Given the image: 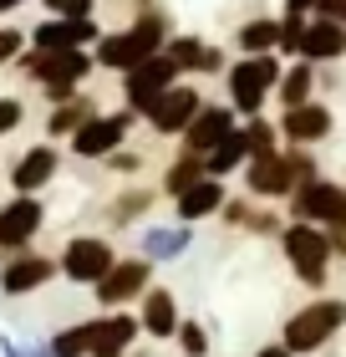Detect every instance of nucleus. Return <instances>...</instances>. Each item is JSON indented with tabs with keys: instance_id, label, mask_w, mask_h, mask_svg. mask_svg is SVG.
I'll return each mask as SVG.
<instances>
[{
	"instance_id": "obj_28",
	"label": "nucleus",
	"mask_w": 346,
	"mask_h": 357,
	"mask_svg": "<svg viewBox=\"0 0 346 357\" xmlns=\"http://www.w3.org/2000/svg\"><path fill=\"white\" fill-rule=\"evenodd\" d=\"M199 178H209V164H204V153H189V149H178V158L168 169H163V194H189Z\"/></svg>"
},
{
	"instance_id": "obj_26",
	"label": "nucleus",
	"mask_w": 346,
	"mask_h": 357,
	"mask_svg": "<svg viewBox=\"0 0 346 357\" xmlns=\"http://www.w3.org/2000/svg\"><path fill=\"white\" fill-rule=\"evenodd\" d=\"M235 46L239 56H265V52H280V21L275 15H255L235 31Z\"/></svg>"
},
{
	"instance_id": "obj_43",
	"label": "nucleus",
	"mask_w": 346,
	"mask_h": 357,
	"mask_svg": "<svg viewBox=\"0 0 346 357\" xmlns=\"http://www.w3.org/2000/svg\"><path fill=\"white\" fill-rule=\"evenodd\" d=\"M0 352H6V357H31L26 347H15V342H10V337H0Z\"/></svg>"
},
{
	"instance_id": "obj_1",
	"label": "nucleus",
	"mask_w": 346,
	"mask_h": 357,
	"mask_svg": "<svg viewBox=\"0 0 346 357\" xmlns=\"http://www.w3.org/2000/svg\"><path fill=\"white\" fill-rule=\"evenodd\" d=\"M168 36H173V31H168V15H163L158 6H148L127 31H107V36L97 41L92 56H97V67H102V72H118V77H123V72H133L138 61L158 56L163 46H168Z\"/></svg>"
},
{
	"instance_id": "obj_4",
	"label": "nucleus",
	"mask_w": 346,
	"mask_h": 357,
	"mask_svg": "<svg viewBox=\"0 0 346 357\" xmlns=\"http://www.w3.org/2000/svg\"><path fill=\"white\" fill-rule=\"evenodd\" d=\"M346 327V296H310L301 312L285 317V327H280V342H285L295 357H310L321 352L331 337Z\"/></svg>"
},
{
	"instance_id": "obj_46",
	"label": "nucleus",
	"mask_w": 346,
	"mask_h": 357,
	"mask_svg": "<svg viewBox=\"0 0 346 357\" xmlns=\"http://www.w3.org/2000/svg\"><path fill=\"white\" fill-rule=\"evenodd\" d=\"M31 357H52V347H36V352H31Z\"/></svg>"
},
{
	"instance_id": "obj_25",
	"label": "nucleus",
	"mask_w": 346,
	"mask_h": 357,
	"mask_svg": "<svg viewBox=\"0 0 346 357\" xmlns=\"http://www.w3.org/2000/svg\"><path fill=\"white\" fill-rule=\"evenodd\" d=\"M316 61H306V56H295L290 67H285V77H280V87H275V97H280V107H301V102H310V92H316Z\"/></svg>"
},
{
	"instance_id": "obj_36",
	"label": "nucleus",
	"mask_w": 346,
	"mask_h": 357,
	"mask_svg": "<svg viewBox=\"0 0 346 357\" xmlns=\"http://www.w3.org/2000/svg\"><path fill=\"white\" fill-rule=\"evenodd\" d=\"M26 46H31V31H21V26H0V67L21 61Z\"/></svg>"
},
{
	"instance_id": "obj_35",
	"label": "nucleus",
	"mask_w": 346,
	"mask_h": 357,
	"mask_svg": "<svg viewBox=\"0 0 346 357\" xmlns=\"http://www.w3.org/2000/svg\"><path fill=\"white\" fill-rule=\"evenodd\" d=\"M178 352L184 357H209V332H204V321H178Z\"/></svg>"
},
{
	"instance_id": "obj_47",
	"label": "nucleus",
	"mask_w": 346,
	"mask_h": 357,
	"mask_svg": "<svg viewBox=\"0 0 346 357\" xmlns=\"http://www.w3.org/2000/svg\"><path fill=\"white\" fill-rule=\"evenodd\" d=\"M41 6H46V10H52V6H56V0H41Z\"/></svg>"
},
{
	"instance_id": "obj_18",
	"label": "nucleus",
	"mask_w": 346,
	"mask_h": 357,
	"mask_svg": "<svg viewBox=\"0 0 346 357\" xmlns=\"http://www.w3.org/2000/svg\"><path fill=\"white\" fill-rule=\"evenodd\" d=\"M235 128H239V112L229 107V102H204L199 118H194L189 133H184V149H189V153H209V149H219Z\"/></svg>"
},
{
	"instance_id": "obj_41",
	"label": "nucleus",
	"mask_w": 346,
	"mask_h": 357,
	"mask_svg": "<svg viewBox=\"0 0 346 357\" xmlns=\"http://www.w3.org/2000/svg\"><path fill=\"white\" fill-rule=\"evenodd\" d=\"M285 15H316V0H285Z\"/></svg>"
},
{
	"instance_id": "obj_11",
	"label": "nucleus",
	"mask_w": 346,
	"mask_h": 357,
	"mask_svg": "<svg viewBox=\"0 0 346 357\" xmlns=\"http://www.w3.org/2000/svg\"><path fill=\"white\" fill-rule=\"evenodd\" d=\"M199 107H204V92H199V87H194V82H173L153 107L143 112V123L153 128L158 138H184L189 123L199 118Z\"/></svg>"
},
{
	"instance_id": "obj_32",
	"label": "nucleus",
	"mask_w": 346,
	"mask_h": 357,
	"mask_svg": "<svg viewBox=\"0 0 346 357\" xmlns=\"http://www.w3.org/2000/svg\"><path fill=\"white\" fill-rule=\"evenodd\" d=\"M148 209H153V189H127V194H118V199H112V209H107V220L112 225H133V220H143Z\"/></svg>"
},
{
	"instance_id": "obj_2",
	"label": "nucleus",
	"mask_w": 346,
	"mask_h": 357,
	"mask_svg": "<svg viewBox=\"0 0 346 357\" xmlns=\"http://www.w3.org/2000/svg\"><path fill=\"white\" fill-rule=\"evenodd\" d=\"M31 82L41 87V97L46 102H67V97H77L81 92V82L92 77V67H97V56L87 52V46H67V52H41V46H26V56L15 61Z\"/></svg>"
},
{
	"instance_id": "obj_37",
	"label": "nucleus",
	"mask_w": 346,
	"mask_h": 357,
	"mask_svg": "<svg viewBox=\"0 0 346 357\" xmlns=\"http://www.w3.org/2000/svg\"><path fill=\"white\" fill-rule=\"evenodd\" d=\"M21 123H26V102H21L15 92H6V97H0V138L15 133Z\"/></svg>"
},
{
	"instance_id": "obj_30",
	"label": "nucleus",
	"mask_w": 346,
	"mask_h": 357,
	"mask_svg": "<svg viewBox=\"0 0 346 357\" xmlns=\"http://www.w3.org/2000/svg\"><path fill=\"white\" fill-rule=\"evenodd\" d=\"M46 347H52V357H92V321H72V327H61Z\"/></svg>"
},
{
	"instance_id": "obj_39",
	"label": "nucleus",
	"mask_w": 346,
	"mask_h": 357,
	"mask_svg": "<svg viewBox=\"0 0 346 357\" xmlns=\"http://www.w3.org/2000/svg\"><path fill=\"white\" fill-rule=\"evenodd\" d=\"M52 15H67V21H87V15H97V0H56Z\"/></svg>"
},
{
	"instance_id": "obj_22",
	"label": "nucleus",
	"mask_w": 346,
	"mask_h": 357,
	"mask_svg": "<svg viewBox=\"0 0 346 357\" xmlns=\"http://www.w3.org/2000/svg\"><path fill=\"white\" fill-rule=\"evenodd\" d=\"M301 56L316 61V67H321V61H341L346 56V26L336 21V15H310Z\"/></svg>"
},
{
	"instance_id": "obj_21",
	"label": "nucleus",
	"mask_w": 346,
	"mask_h": 357,
	"mask_svg": "<svg viewBox=\"0 0 346 357\" xmlns=\"http://www.w3.org/2000/svg\"><path fill=\"white\" fill-rule=\"evenodd\" d=\"M229 204V189H224V178H199L189 194H178L173 199V215H178V225H199V220H209V215H219V209Z\"/></svg>"
},
{
	"instance_id": "obj_8",
	"label": "nucleus",
	"mask_w": 346,
	"mask_h": 357,
	"mask_svg": "<svg viewBox=\"0 0 346 357\" xmlns=\"http://www.w3.org/2000/svg\"><path fill=\"white\" fill-rule=\"evenodd\" d=\"M173 82H184V72H178V61L168 56V52H158V56H148V61H138L133 72H123V107H133L138 118L148 107L158 102L163 92H168Z\"/></svg>"
},
{
	"instance_id": "obj_6",
	"label": "nucleus",
	"mask_w": 346,
	"mask_h": 357,
	"mask_svg": "<svg viewBox=\"0 0 346 357\" xmlns=\"http://www.w3.org/2000/svg\"><path fill=\"white\" fill-rule=\"evenodd\" d=\"M280 250H285V266L301 275V286H326L331 281V235H326V225H306V220H290L285 230H280Z\"/></svg>"
},
{
	"instance_id": "obj_34",
	"label": "nucleus",
	"mask_w": 346,
	"mask_h": 357,
	"mask_svg": "<svg viewBox=\"0 0 346 357\" xmlns=\"http://www.w3.org/2000/svg\"><path fill=\"white\" fill-rule=\"evenodd\" d=\"M310 15H280V56H301Z\"/></svg>"
},
{
	"instance_id": "obj_9",
	"label": "nucleus",
	"mask_w": 346,
	"mask_h": 357,
	"mask_svg": "<svg viewBox=\"0 0 346 357\" xmlns=\"http://www.w3.org/2000/svg\"><path fill=\"white\" fill-rule=\"evenodd\" d=\"M148 286H153V261L138 250V255H118V266H112L92 291H97V306H107V312H123V306L143 301Z\"/></svg>"
},
{
	"instance_id": "obj_20",
	"label": "nucleus",
	"mask_w": 346,
	"mask_h": 357,
	"mask_svg": "<svg viewBox=\"0 0 346 357\" xmlns=\"http://www.w3.org/2000/svg\"><path fill=\"white\" fill-rule=\"evenodd\" d=\"M138 321H143V337H153V342H173L178 337V296L168 286H148L143 301H138Z\"/></svg>"
},
{
	"instance_id": "obj_16",
	"label": "nucleus",
	"mask_w": 346,
	"mask_h": 357,
	"mask_svg": "<svg viewBox=\"0 0 346 357\" xmlns=\"http://www.w3.org/2000/svg\"><path fill=\"white\" fill-rule=\"evenodd\" d=\"M138 332H143V321L138 312H102V317H92V357H127V347L138 342Z\"/></svg>"
},
{
	"instance_id": "obj_40",
	"label": "nucleus",
	"mask_w": 346,
	"mask_h": 357,
	"mask_svg": "<svg viewBox=\"0 0 346 357\" xmlns=\"http://www.w3.org/2000/svg\"><path fill=\"white\" fill-rule=\"evenodd\" d=\"M214 72H229V61H224V52H219V46H209V52H204V67H199V77H214Z\"/></svg>"
},
{
	"instance_id": "obj_3",
	"label": "nucleus",
	"mask_w": 346,
	"mask_h": 357,
	"mask_svg": "<svg viewBox=\"0 0 346 357\" xmlns=\"http://www.w3.org/2000/svg\"><path fill=\"white\" fill-rule=\"evenodd\" d=\"M306 178H321V164L310 158V149H295V143H285V149H275V153H260V158L244 164V189H250V199H290Z\"/></svg>"
},
{
	"instance_id": "obj_31",
	"label": "nucleus",
	"mask_w": 346,
	"mask_h": 357,
	"mask_svg": "<svg viewBox=\"0 0 346 357\" xmlns=\"http://www.w3.org/2000/svg\"><path fill=\"white\" fill-rule=\"evenodd\" d=\"M239 128H244V143H250V158H260V153H275L280 143H285V138H280V123H270L265 112H260V118H244Z\"/></svg>"
},
{
	"instance_id": "obj_23",
	"label": "nucleus",
	"mask_w": 346,
	"mask_h": 357,
	"mask_svg": "<svg viewBox=\"0 0 346 357\" xmlns=\"http://www.w3.org/2000/svg\"><path fill=\"white\" fill-rule=\"evenodd\" d=\"M194 245V225H153V230H143V240H138V250L148 255V261H178V255H184Z\"/></svg>"
},
{
	"instance_id": "obj_14",
	"label": "nucleus",
	"mask_w": 346,
	"mask_h": 357,
	"mask_svg": "<svg viewBox=\"0 0 346 357\" xmlns=\"http://www.w3.org/2000/svg\"><path fill=\"white\" fill-rule=\"evenodd\" d=\"M107 31L97 26V15L87 21H67V15H46L41 26H31V46H41V52H67V46H97Z\"/></svg>"
},
{
	"instance_id": "obj_13",
	"label": "nucleus",
	"mask_w": 346,
	"mask_h": 357,
	"mask_svg": "<svg viewBox=\"0 0 346 357\" xmlns=\"http://www.w3.org/2000/svg\"><path fill=\"white\" fill-rule=\"evenodd\" d=\"M56 275H61L56 255H46V250H15V255H6V266H0V291H6V296H31V291L52 286Z\"/></svg>"
},
{
	"instance_id": "obj_24",
	"label": "nucleus",
	"mask_w": 346,
	"mask_h": 357,
	"mask_svg": "<svg viewBox=\"0 0 346 357\" xmlns=\"http://www.w3.org/2000/svg\"><path fill=\"white\" fill-rule=\"evenodd\" d=\"M87 118H97V102H92V92L81 87L77 97H67V102L52 107V118H46V133H52V143H56V138H72Z\"/></svg>"
},
{
	"instance_id": "obj_44",
	"label": "nucleus",
	"mask_w": 346,
	"mask_h": 357,
	"mask_svg": "<svg viewBox=\"0 0 346 357\" xmlns=\"http://www.w3.org/2000/svg\"><path fill=\"white\" fill-rule=\"evenodd\" d=\"M26 0H0V15H10V10H21Z\"/></svg>"
},
{
	"instance_id": "obj_42",
	"label": "nucleus",
	"mask_w": 346,
	"mask_h": 357,
	"mask_svg": "<svg viewBox=\"0 0 346 357\" xmlns=\"http://www.w3.org/2000/svg\"><path fill=\"white\" fill-rule=\"evenodd\" d=\"M255 357H295V352H290V347H285V342H265V347H260V352H255Z\"/></svg>"
},
{
	"instance_id": "obj_19",
	"label": "nucleus",
	"mask_w": 346,
	"mask_h": 357,
	"mask_svg": "<svg viewBox=\"0 0 346 357\" xmlns=\"http://www.w3.org/2000/svg\"><path fill=\"white\" fill-rule=\"evenodd\" d=\"M331 123H336V118H331V107L310 97V102L280 112V138L295 143V149H310V143H321L326 133H331Z\"/></svg>"
},
{
	"instance_id": "obj_5",
	"label": "nucleus",
	"mask_w": 346,
	"mask_h": 357,
	"mask_svg": "<svg viewBox=\"0 0 346 357\" xmlns=\"http://www.w3.org/2000/svg\"><path fill=\"white\" fill-rule=\"evenodd\" d=\"M280 77H285V67H280V52H265V56H239L235 67L224 72L229 82V107L239 112V118H260L265 112V102L275 97Z\"/></svg>"
},
{
	"instance_id": "obj_17",
	"label": "nucleus",
	"mask_w": 346,
	"mask_h": 357,
	"mask_svg": "<svg viewBox=\"0 0 346 357\" xmlns=\"http://www.w3.org/2000/svg\"><path fill=\"white\" fill-rule=\"evenodd\" d=\"M341 189L346 184H336V178H306L301 189L290 194V220H306V225H331V215H336V204H341Z\"/></svg>"
},
{
	"instance_id": "obj_7",
	"label": "nucleus",
	"mask_w": 346,
	"mask_h": 357,
	"mask_svg": "<svg viewBox=\"0 0 346 357\" xmlns=\"http://www.w3.org/2000/svg\"><path fill=\"white\" fill-rule=\"evenodd\" d=\"M56 266H61V275H67L72 286H97L112 266H118V245L102 240V235H72L67 245H61Z\"/></svg>"
},
{
	"instance_id": "obj_27",
	"label": "nucleus",
	"mask_w": 346,
	"mask_h": 357,
	"mask_svg": "<svg viewBox=\"0 0 346 357\" xmlns=\"http://www.w3.org/2000/svg\"><path fill=\"white\" fill-rule=\"evenodd\" d=\"M219 220L235 225V230H250V235H280V230H285L270 209H255L250 199H229V204L219 209Z\"/></svg>"
},
{
	"instance_id": "obj_10",
	"label": "nucleus",
	"mask_w": 346,
	"mask_h": 357,
	"mask_svg": "<svg viewBox=\"0 0 346 357\" xmlns=\"http://www.w3.org/2000/svg\"><path fill=\"white\" fill-rule=\"evenodd\" d=\"M133 123H138V112H133V107L97 112V118H87V123H81L67 143H72V153H77V158H107V153H118L123 143H127Z\"/></svg>"
},
{
	"instance_id": "obj_15",
	"label": "nucleus",
	"mask_w": 346,
	"mask_h": 357,
	"mask_svg": "<svg viewBox=\"0 0 346 357\" xmlns=\"http://www.w3.org/2000/svg\"><path fill=\"white\" fill-rule=\"evenodd\" d=\"M61 169V149L56 143H36L10 164V194H41Z\"/></svg>"
},
{
	"instance_id": "obj_38",
	"label": "nucleus",
	"mask_w": 346,
	"mask_h": 357,
	"mask_svg": "<svg viewBox=\"0 0 346 357\" xmlns=\"http://www.w3.org/2000/svg\"><path fill=\"white\" fill-rule=\"evenodd\" d=\"M102 164H107L112 174H143V153H133V149H118V153H107Z\"/></svg>"
},
{
	"instance_id": "obj_33",
	"label": "nucleus",
	"mask_w": 346,
	"mask_h": 357,
	"mask_svg": "<svg viewBox=\"0 0 346 357\" xmlns=\"http://www.w3.org/2000/svg\"><path fill=\"white\" fill-rule=\"evenodd\" d=\"M163 52H168V56L178 61V72H184V77H199L209 41H199V36H168V46H163Z\"/></svg>"
},
{
	"instance_id": "obj_29",
	"label": "nucleus",
	"mask_w": 346,
	"mask_h": 357,
	"mask_svg": "<svg viewBox=\"0 0 346 357\" xmlns=\"http://www.w3.org/2000/svg\"><path fill=\"white\" fill-rule=\"evenodd\" d=\"M204 164H209V174L214 178H229V174H239L244 164H250V143H244V128H235L219 149H209L204 153Z\"/></svg>"
},
{
	"instance_id": "obj_45",
	"label": "nucleus",
	"mask_w": 346,
	"mask_h": 357,
	"mask_svg": "<svg viewBox=\"0 0 346 357\" xmlns=\"http://www.w3.org/2000/svg\"><path fill=\"white\" fill-rule=\"evenodd\" d=\"M336 21H341V26H346V0H341V6H336Z\"/></svg>"
},
{
	"instance_id": "obj_12",
	"label": "nucleus",
	"mask_w": 346,
	"mask_h": 357,
	"mask_svg": "<svg viewBox=\"0 0 346 357\" xmlns=\"http://www.w3.org/2000/svg\"><path fill=\"white\" fill-rule=\"evenodd\" d=\"M41 225H46V204L36 194H15L10 204H0V261L15 255V250H31Z\"/></svg>"
}]
</instances>
